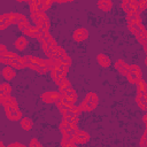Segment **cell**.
Here are the masks:
<instances>
[{"label":"cell","instance_id":"6da1fadb","mask_svg":"<svg viewBox=\"0 0 147 147\" xmlns=\"http://www.w3.org/2000/svg\"><path fill=\"white\" fill-rule=\"evenodd\" d=\"M96 105H98V96H96V94L90 92V93L86 95L85 100L82 102V105H80L79 107H80L82 110L91 111V110H93V109L96 107Z\"/></svg>","mask_w":147,"mask_h":147},{"label":"cell","instance_id":"7a4b0ae2","mask_svg":"<svg viewBox=\"0 0 147 147\" xmlns=\"http://www.w3.org/2000/svg\"><path fill=\"white\" fill-rule=\"evenodd\" d=\"M127 79L130 83H133V84H137L138 80L141 79V71H140V68L136 64H132L129 67V71H127V75H126Z\"/></svg>","mask_w":147,"mask_h":147},{"label":"cell","instance_id":"3957f363","mask_svg":"<svg viewBox=\"0 0 147 147\" xmlns=\"http://www.w3.org/2000/svg\"><path fill=\"white\" fill-rule=\"evenodd\" d=\"M41 98H42V101L46 102V103H51V102H56L57 103L61 100L62 95L59 92H46V93L42 94Z\"/></svg>","mask_w":147,"mask_h":147},{"label":"cell","instance_id":"277c9868","mask_svg":"<svg viewBox=\"0 0 147 147\" xmlns=\"http://www.w3.org/2000/svg\"><path fill=\"white\" fill-rule=\"evenodd\" d=\"M87 37H88V32H87V30L84 29V28H79V29H77V30L74 32V39H75L76 41H78V42L85 40Z\"/></svg>","mask_w":147,"mask_h":147},{"label":"cell","instance_id":"5b68a950","mask_svg":"<svg viewBox=\"0 0 147 147\" xmlns=\"http://www.w3.org/2000/svg\"><path fill=\"white\" fill-rule=\"evenodd\" d=\"M31 17H32L33 22L36 23V26H38V28L47 20L46 14L42 13V11H39V13H37V14H31Z\"/></svg>","mask_w":147,"mask_h":147},{"label":"cell","instance_id":"8992f818","mask_svg":"<svg viewBox=\"0 0 147 147\" xmlns=\"http://www.w3.org/2000/svg\"><path fill=\"white\" fill-rule=\"evenodd\" d=\"M76 100H77V94L75 93V94H72V95H68V96H63V95H62V98H61L60 101H61L63 105H67V106H74L75 102H76Z\"/></svg>","mask_w":147,"mask_h":147},{"label":"cell","instance_id":"52a82bcc","mask_svg":"<svg viewBox=\"0 0 147 147\" xmlns=\"http://www.w3.org/2000/svg\"><path fill=\"white\" fill-rule=\"evenodd\" d=\"M39 31H40V28H38V26H29V28L25 29L23 32H24V34H26V36H29V37L37 38Z\"/></svg>","mask_w":147,"mask_h":147},{"label":"cell","instance_id":"ba28073f","mask_svg":"<svg viewBox=\"0 0 147 147\" xmlns=\"http://www.w3.org/2000/svg\"><path fill=\"white\" fill-rule=\"evenodd\" d=\"M115 67H116V69L121 72V74H123V75H127V71H129V64H126V63H124L123 61H117L116 62V64H115Z\"/></svg>","mask_w":147,"mask_h":147},{"label":"cell","instance_id":"9c48e42d","mask_svg":"<svg viewBox=\"0 0 147 147\" xmlns=\"http://www.w3.org/2000/svg\"><path fill=\"white\" fill-rule=\"evenodd\" d=\"M42 1L40 0H33L30 1V9H31V14H37L40 11V7H41Z\"/></svg>","mask_w":147,"mask_h":147},{"label":"cell","instance_id":"30bf717a","mask_svg":"<svg viewBox=\"0 0 147 147\" xmlns=\"http://www.w3.org/2000/svg\"><path fill=\"white\" fill-rule=\"evenodd\" d=\"M88 134L86 133V132H84V131H79L78 132V134L76 136V138H75V141L76 142H78V144H85L87 140H88Z\"/></svg>","mask_w":147,"mask_h":147},{"label":"cell","instance_id":"8fae6325","mask_svg":"<svg viewBox=\"0 0 147 147\" xmlns=\"http://www.w3.org/2000/svg\"><path fill=\"white\" fill-rule=\"evenodd\" d=\"M98 6H99V8L102 9L103 11H108V10L111 9L113 3H111V1H109V0H100V1L98 2Z\"/></svg>","mask_w":147,"mask_h":147},{"label":"cell","instance_id":"7c38bea8","mask_svg":"<svg viewBox=\"0 0 147 147\" xmlns=\"http://www.w3.org/2000/svg\"><path fill=\"white\" fill-rule=\"evenodd\" d=\"M6 114H7L8 118H9V119H11V121H18V119H21V117H22V113H21L20 110L6 111Z\"/></svg>","mask_w":147,"mask_h":147},{"label":"cell","instance_id":"4fadbf2b","mask_svg":"<svg viewBox=\"0 0 147 147\" xmlns=\"http://www.w3.org/2000/svg\"><path fill=\"white\" fill-rule=\"evenodd\" d=\"M2 75H3V77L6 78V79H11V78H14V76H15V71L10 68V67H6L3 70H2Z\"/></svg>","mask_w":147,"mask_h":147},{"label":"cell","instance_id":"5bb4252c","mask_svg":"<svg viewBox=\"0 0 147 147\" xmlns=\"http://www.w3.org/2000/svg\"><path fill=\"white\" fill-rule=\"evenodd\" d=\"M145 90H146V82L144 79L138 80V83H137V92H138V95H144Z\"/></svg>","mask_w":147,"mask_h":147},{"label":"cell","instance_id":"9a60e30c","mask_svg":"<svg viewBox=\"0 0 147 147\" xmlns=\"http://www.w3.org/2000/svg\"><path fill=\"white\" fill-rule=\"evenodd\" d=\"M98 61H99V63H100L102 67H105V68L110 64L109 57L106 56V55H103V54H99V55H98Z\"/></svg>","mask_w":147,"mask_h":147},{"label":"cell","instance_id":"2e32d148","mask_svg":"<svg viewBox=\"0 0 147 147\" xmlns=\"http://www.w3.org/2000/svg\"><path fill=\"white\" fill-rule=\"evenodd\" d=\"M21 125H22V127H23L25 131H30L31 127H32V121H31L30 118H28V117H24V118H22V121H21Z\"/></svg>","mask_w":147,"mask_h":147},{"label":"cell","instance_id":"e0dca14e","mask_svg":"<svg viewBox=\"0 0 147 147\" xmlns=\"http://www.w3.org/2000/svg\"><path fill=\"white\" fill-rule=\"evenodd\" d=\"M26 44H28V41H26V39H25L24 37H20V38L15 41V46H16V48L20 49V51L24 49V47L26 46Z\"/></svg>","mask_w":147,"mask_h":147},{"label":"cell","instance_id":"ac0fdd59","mask_svg":"<svg viewBox=\"0 0 147 147\" xmlns=\"http://www.w3.org/2000/svg\"><path fill=\"white\" fill-rule=\"evenodd\" d=\"M0 101H1V103H2L5 107H7V106H9V105L11 103L13 98H11L9 94H3V95H0Z\"/></svg>","mask_w":147,"mask_h":147},{"label":"cell","instance_id":"d6986e66","mask_svg":"<svg viewBox=\"0 0 147 147\" xmlns=\"http://www.w3.org/2000/svg\"><path fill=\"white\" fill-rule=\"evenodd\" d=\"M10 92H11V87H10L9 84H7V83L1 84V86H0V95L10 94Z\"/></svg>","mask_w":147,"mask_h":147},{"label":"cell","instance_id":"ffe728a7","mask_svg":"<svg viewBox=\"0 0 147 147\" xmlns=\"http://www.w3.org/2000/svg\"><path fill=\"white\" fill-rule=\"evenodd\" d=\"M122 8L129 14V13H131V11H133V8H132V6H131V0H124L123 2H122Z\"/></svg>","mask_w":147,"mask_h":147},{"label":"cell","instance_id":"44dd1931","mask_svg":"<svg viewBox=\"0 0 147 147\" xmlns=\"http://www.w3.org/2000/svg\"><path fill=\"white\" fill-rule=\"evenodd\" d=\"M18 57H20V56H18ZM18 57H17V59H15V60H11L9 65H10V67H13V68H15V69H22V68H24V65L20 62Z\"/></svg>","mask_w":147,"mask_h":147},{"label":"cell","instance_id":"7402d4cb","mask_svg":"<svg viewBox=\"0 0 147 147\" xmlns=\"http://www.w3.org/2000/svg\"><path fill=\"white\" fill-rule=\"evenodd\" d=\"M9 24H10V23L7 21V18H6L5 14H3V15H1V16H0V29H1V30H3V29H6Z\"/></svg>","mask_w":147,"mask_h":147},{"label":"cell","instance_id":"603a6c76","mask_svg":"<svg viewBox=\"0 0 147 147\" xmlns=\"http://www.w3.org/2000/svg\"><path fill=\"white\" fill-rule=\"evenodd\" d=\"M52 1L51 0H46V1H42V3H41V7H40V11H42V13H45V10L46 9H48L51 6H52Z\"/></svg>","mask_w":147,"mask_h":147},{"label":"cell","instance_id":"cb8c5ba5","mask_svg":"<svg viewBox=\"0 0 147 147\" xmlns=\"http://www.w3.org/2000/svg\"><path fill=\"white\" fill-rule=\"evenodd\" d=\"M69 87H70V83H69V80L64 79V80H63V83L60 85V92H61V94H62L67 88H69Z\"/></svg>","mask_w":147,"mask_h":147},{"label":"cell","instance_id":"d4e9b609","mask_svg":"<svg viewBox=\"0 0 147 147\" xmlns=\"http://www.w3.org/2000/svg\"><path fill=\"white\" fill-rule=\"evenodd\" d=\"M82 111V109H80V107H72L70 110H69V113H70V115H72V116H76V117H78V115H79V113Z\"/></svg>","mask_w":147,"mask_h":147},{"label":"cell","instance_id":"484cf974","mask_svg":"<svg viewBox=\"0 0 147 147\" xmlns=\"http://www.w3.org/2000/svg\"><path fill=\"white\" fill-rule=\"evenodd\" d=\"M145 9H147V0L139 1V6H138L137 11H138V13H140V11H142V10H145Z\"/></svg>","mask_w":147,"mask_h":147},{"label":"cell","instance_id":"4316f807","mask_svg":"<svg viewBox=\"0 0 147 147\" xmlns=\"http://www.w3.org/2000/svg\"><path fill=\"white\" fill-rule=\"evenodd\" d=\"M18 28H20V30L24 31L25 29H28V28H29V22H28L26 20H25V21L20 22V23H18Z\"/></svg>","mask_w":147,"mask_h":147},{"label":"cell","instance_id":"83f0119b","mask_svg":"<svg viewBox=\"0 0 147 147\" xmlns=\"http://www.w3.org/2000/svg\"><path fill=\"white\" fill-rule=\"evenodd\" d=\"M75 93H76L75 90L71 88V87H69V88H67V90L62 93V95H63V96H68V95H72V94H75Z\"/></svg>","mask_w":147,"mask_h":147},{"label":"cell","instance_id":"f1b7e54d","mask_svg":"<svg viewBox=\"0 0 147 147\" xmlns=\"http://www.w3.org/2000/svg\"><path fill=\"white\" fill-rule=\"evenodd\" d=\"M30 147H42V146L37 139H32L31 142H30Z\"/></svg>","mask_w":147,"mask_h":147},{"label":"cell","instance_id":"f546056e","mask_svg":"<svg viewBox=\"0 0 147 147\" xmlns=\"http://www.w3.org/2000/svg\"><path fill=\"white\" fill-rule=\"evenodd\" d=\"M48 26H49V23H48V20H46L39 28H40V30H44V31H47L48 30Z\"/></svg>","mask_w":147,"mask_h":147},{"label":"cell","instance_id":"4dcf8cb0","mask_svg":"<svg viewBox=\"0 0 147 147\" xmlns=\"http://www.w3.org/2000/svg\"><path fill=\"white\" fill-rule=\"evenodd\" d=\"M48 70H51V69H49V68H48L47 65H45V67L40 68V71H39V72H40V74H46V72H47Z\"/></svg>","mask_w":147,"mask_h":147},{"label":"cell","instance_id":"1f68e13d","mask_svg":"<svg viewBox=\"0 0 147 147\" xmlns=\"http://www.w3.org/2000/svg\"><path fill=\"white\" fill-rule=\"evenodd\" d=\"M68 70H69V65H65V64H62V72L65 75L67 72H68Z\"/></svg>","mask_w":147,"mask_h":147},{"label":"cell","instance_id":"d6a6232c","mask_svg":"<svg viewBox=\"0 0 147 147\" xmlns=\"http://www.w3.org/2000/svg\"><path fill=\"white\" fill-rule=\"evenodd\" d=\"M8 147H25V146H24V145H22V144L15 142V144H11V145H9Z\"/></svg>","mask_w":147,"mask_h":147},{"label":"cell","instance_id":"836d02e7","mask_svg":"<svg viewBox=\"0 0 147 147\" xmlns=\"http://www.w3.org/2000/svg\"><path fill=\"white\" fill-rule=\"evenodd\" d=\"M142 119H144V122H145V123L147 124V114H146V115H145V116L142 117Z\"/></svg>","mask_w":147,"mask_h":147},{"label":"cell","instance_id":"e575fe53","mask_svg":"<svg viewBox=\"0 0 147 147\" xmlns=\"http://www.w3.org/2000/svg\"><path fill=\"white\" fill-rule=\"evenodd\" d=\"M145 93H147V83H146V90H145Z\"/></svg>","mask_w":147,"mask_h":147},{"label":"cell","instance_id":"d590c367","mask_svg":"<svg viewBox=\"0 0 147 147\" xmlns=\"http://www.w3.org/2000/svg\"><path fill=\"white\" fill-rule=\"evenodd\" d=\"M145 62H146V64H147V57H146V60H145Z\"/></svg>","mask_w":147,"mask_h":147}]
</instances>
